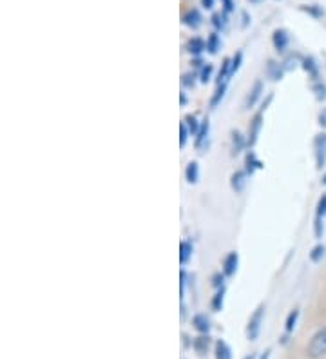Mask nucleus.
Returning <instances> with one entry per match:
<instances>
[{
	"mask_svg": "<svg viewBox=\"0 0 326 359\" xmlns=\"http://www.w3.org/2000/svg\"><path fill=\"white\" fill-rule=\"evenodd\" d=\"M308 354L312 358H325L326 355V327L319 330L308 343Z\"/></svg>",
	"mask_w": 326,
	"mask_h": 359,
	"instance_id": "obj_1",
	"label": "nucleus"
},
{
	"mask_svg": "<svg viewBox=\"0 0 326 359\" xmlns=\"http://www.w3.org/2000/svg\"><path fill=\"white\" fill-rule=\"evenodd\" d=\"M263 312H265V309L259 307L256 312H254V316L250 318V321H248V339H256L257 334H259V329H261V321H263Z\"/></svg>",
	"mask_w": 326,
	"mask_h": 359,
	"instance_id": "obj_2",
	"label": "nucleus"
},
{
	"mask_svg": "<svg viewBox=\"0 0 326 359\" xmlns=\"http://www.w3.org/2000/svg\"><path fill=\"white\" fill-rule=\"evenodd\" d=\"M315 162L318 169H322L326 162V135H319L315 138Z\"/></svg>",
	"mask_w": 326,
	"mask_h": 359,
	"instance_id": "obj_3",
	"label": "nucleus"
},
{
	"mask_svg": "<svg viewBox=\"0 0 326 359\" xmlns=\"http://www.w3.org/2000/svg\"><path fill=\"white\" fill-rule=\"evenodd\" d=\"M261 93H263V82L257 80V82L254 83V88L250 89V95H248L247 100H245V107H252V105L257 102V98L261 97Z\"/></svg>",
	"mask_w": 326,
	"mask_h": 359,
	"instance_id": "obj_4",
	"label": "nucleus"
},
{
	"mask_svg": "<svg viewBox=\"0 0 326 359\" xmlns=\"http://www.w3.org/2000/svg\"><path fill=\"white\" fill-rule=\"evenodd\" d=\"M183 20H185V24H187L189 27H198L201 24V15L198 9H191L185 17H183Z\"/></svg>",
	"mask_w": 326,
	"mask_h": 359,
	"instance_id": "obj_5",
	"label": "nucleus"
},
{
	"mask_svg": "<svg viewBox=\"0 0 326 359\" xmlns=\"http://www.w3.org/2000/svg\"><path fill=\"white\" fill-rule=\"evenodd\" d=\"M223 267H225L226 276H232V274L236 272V269H238V255H236V252H232V255L226 256L225 265H223Z\"/></svg>",
	"mask_w": 326,
	"mask_h": 359,
	"instance_id": "obj_6",
	"label": "nucleus"
},
{
	"mask_svg": "<svg viewBox=\"0 0 326 359\" xmlns=\"http://www.w3.org/2000/svg\"><path fill=\"white\" fill-rule=\"evenodd\" d=\"M194 327L200 330V332H209V329H210L209 318H207L205 314L194 316Z\"/></svg>",
	"mask_w": 326,
	"mask_h": 359,
	"instance_id": "obj_7",
	"label": "nucleus"
},
{
	"mask_svg": "<svg viewBox=\"0 0 326 359\" xmlns=\"http://www.w3.org/2000/svg\"><path fill=\"white\" fill-rule=\"evenodd\" d=\"M287 44H288L287 33H285V31H283V29L276 31V33H274V46H276V49H278V51H283V49L287 48Z\"/></svg>",
	"mask_w": 326,
	"mask_h": 359,
	"instance_id": "obj_8",
	"label": "nucleus"
},
{
	"mask_svg": "<svg viewBox=\"0 0 326 359\" xmlns=\"http://www.w3.org/2000/svg\"><path fill=\"white\" fill-rule=\"evenodd\" d=\"M231 348L226 346V343L217 341L216 343V359H231Z\"/></svg>",
	"mask_w": 326,
	"mask_h": 359,
	"instance_id": "obj_9",
	"label": "nucleus"
},
{
	"mask_svg": "<svg viewBox=\"0 0 326 359\" xmlns=\"http://www.w3.org/2000/svg\"><path fill=\"white\" fill-rule=\"evenodd\" d=\"M185 176L191 184H196L198 182V176H200V169H198V163L191 162L187 165V171H185Z\"/></svg>",
	"mask_w": 326,
	"mask_h": 359,
	"instance_id": "obj_10",
	"label": "nucleus"
},
{
	"mask_svg": "<svg viewBox=\"0 0 326 359\" xmlns=\"http://www.w3.org/2000/svg\"><path fill=\"white\" fill-rule=\"evenodd\" d=\"M245 184H247V180H245L243 172H236V175L232 176V187H234L238 193H241V191H243Z\"/></svg>",
	"mask_w": 326,
	"mask_h": 359,
	"instance_id": "obj_11",
	"label": "nucleus"
},
{
	"mask_svg": "<svg viewBox=\"0 0 326 359\" xmlns=\"http://www.w3.org/2000/svg\"><path fill=\"white\" fill-rule=\"evenodd\" d=\"M179 250H182V255H179V262L187 263L189 258H191V255H192L191 243H187V241H183L182 247H179Z\"/></svg>",
	"mask_w": 326,
	"mask_h": 359,
	"instance_id": "obj_12",
	"label": "nucleus"
},
{
	"mask_svg": "<svg viewBox=\"0 0 326 359\" xmlns=\"http://www.w3.org/2000/svg\"><path fill=\"white\" fill-rule=\"evenodd\" d=\"M203 49H205V42L201 39H192L191 42H189V51L194 53V55L201 53Z\"/></svg>",
	"mask_w": 326,
	"mask_h": 359,
	"instance_id": "obj_13",
	"label": "nucleus"
},
{
	"mask_svg": "<svg viewBox=\"0 0 326 359\" xmlns=\"http://www.w3.org/2000/svg\"><path fill=\"white\" fill-rule=\"evenodd\" d=\"M207 135H209V122H203L201 123L200 133H198V140H196V145H198V147H201V144L205 142Z\"/></svg>",
	"mask_w": 326,
	"mask_h": 359,
	"instance_id": "obj_14",
	"label": "nucleus"
},
{
	"mask_svg": "<svg viewBox=\"0 0 326 359\" xmlns=\"http://www.w3.org/2000/svg\"><path fill=\"white\" fill-rule=\"evenodd\" d=\"M297 318H299V311H292L290 314H288V320H287V332H292V330L296 329Z\"/></svg>",
	"mask_w": 326,
	"mask_h": 359,
	"instance_id": "obj_15",
	"label": "nucleus"
},
{
	"mask_svg": "<svg viewBox=\"0 0 326 359\" xmlns=\"http://www.w3.org/2000/svg\"><path fill=\"white\" fill-rule=\"evenodd\" d=\"M259 128H261V113L257 114L256 118H254V128H252V133H250V144H256V138H257V133H259Z\"/></svg>",
	"mask_w": 326,
	"mask_h": 359,
	"instance_id": "obj_16",
	"label": "nucleus"
},
{
	"mask_svg": "<svg viewBox=\"0 0 326 359\" xmlns=\"http://www.w3.org/2000/svg\"><path fill=\"white\" fill-rule=\"evenodd\" d=\"M322 256H325V247H322V245L313 247L312 252H310V259H312V262H315V263H318L319 259L322 258Z\"/></svg>",
	"mask_w": 326,
	"mask_h": 359,
	"instance_id": "obj_17",
	"label": "nucleus"
},
{
	"mask_svg": "<svg viewBox=\"0 0 326 359\" xmlns=\"http://www.w3.org/2000/svg\"><path fill=\"white\" fill-rule=\"evenodd\" d=\"M326 216V194L319 200V205H318V218H325Z\"/></svg>",
	"mask_w": 326,
	"mask_h": 359,
	"instance_id": "obj_18",
	"label": "nucleus"
},
{
	"mask_svg": "<svg viewBox=\"0 0 326 359\" xmlns=\"http://www.w3.org/2000/svg\"><path fill=\"white\" fill-rule=\"evenodd\" d=\"M223 93H225V83H219V89H217L216 95H214V98H212V105H217V102L222 100Z\"/></svg>",
	"mask_w": 326,
	"mask_h": 359,
	"instance_id": "obj_19",
	"label": "nucleus"
},
{
	"mask_svg": "<svg viewBox=\"0 0 326 359\" xmlns=\"http://www.w3.org/2000/svg\"><path fill=\"white\" fill-rule=\"evenodd\" d=\"M217 46H219V40H217V35H212L209 40V44H207V48H209L210 53H216L217 51Z\"/></svg>",
	"mask_w": 326,
	"mask_h": 359,
	"instance_id": "obj_20",
	"label": "nucleus"
},
{
	"mask_svg": "<svg viewBox=\"0 0 326 359\" xmlns=\"http://www.w3.org/2000/svg\"><path fill=\"white\" fill-rule=\"evenodd\" d=\"M222 305H223V290L222 292H217L216 298H214V302H212L214 311H219V309H222Z\"/></svg>",
	"mask_w": 326,
	"mask_h": 359,
	"instance_id": "obj_21",
	"label": "nucleus"
},
{
	"mask_svg": "<svg viewBox=\"0 0 326 359\" xmlns=\"http://www.w3.org/2000/svg\"><path fill=\"white\" fill-rule=\"evenodd\" d=\"M210 73H212V66H205L203 69H201V80H203V82H209Z\"/></svg>",
	"mask_w": 326,
	"mask_h": 359,
	"instance_id": "obj_22",
	"label": "nucleus"
},
{
	"mask_svg": "<svg viewBox=\"0 0 326 359\" xmlns=\"http://www.w3.org/2000/svg\"><path fill=\"white\" fill-rule=\"evenodd\" d=\"M179 131H182V136H179V145H185V142H187V128H185V123H182L179 126Z\"/></svg>",
	"mask_w": 326,
	"mask_h": 359,
	"instance_id": "obj_23",
	"label": "nucleus"
},
{
	"mask_svg": "<svg viewBox=\"0 0 326 359\" xmlns=\"http://www.w3.org/2000/svg\"><path fill=\"white\" fill-rule=\"evenodd\" d=\"M187 122H189V129H191V133H200V128H198V122H196V118L189 116Z\"/></svg>",
	"mask_w": 326,
	"mask_h": 359,
	"instance_id": "obj_24",
	"label": "nucleus"
},
{
	"mask_svg": "<svg viewBox=\"0 0 326 359\" xmlns=\"http://www.w3.org/2000/svg\"><path fill=\"white\" fill-rule=\"evenodd\" d=\"M315 91H318V98H319V100H322V98L326 97V89L321 88V86H318V88H315Z\"/></svg>",
	"mask_w": 326,
	"mask_h": 359,
	"instance_id": "obj_25",
	"label": "nucleus"
},
{
	"mask_svg": "<svg viewBox=\"0 0 326 359\" xmlns=\"http://www.w3.org/2000/svg\"><path fill=\"white\" fill-rule=\"evenodd\" d=\"M212 20H214V26H216V27L223 26V22H222V20H223V18H222V15H214V18H212Z\"/></svg>",
	"mask_w": 326,
	"mask_h": 359,
	"instance_id": "obj_26",
	"label": "nucleus"
},
{
	"mask_svg": "<svg viewBox=\"0 0 326 359\" xmlns=\"http://www.w3.org/2000/svg\"><path fill=\"white\" fill-rule=\"evenodd\" d=\"M185 86H189V88H191V86H194V76L185 75Z\"/></svg>",
	"mask_w": 326,
	"mask_h": 359,
	"instance_id": "obj_27",
	"label": "nucleus"
},
{
	"mask_svg": "<svg viewBox=\"0 0 326 359\" xmlns=\"http://www.w3.org/2000/svg\"><path fill=\"white\" fill-rule=\"evenodd\" d=\"M201 4H203V8L210 9L214 6V0H201Z\"/></svg>",
	"mask_w": 326,
	"mask_h": 359,
	"instance_id": "obj_28",
	"label": "nucleus"
},
{
	"mask_svg": "<svg viewBox=\"0 0 326 359\" xmlns=\"http://www.w3.org/2000/svg\"><path fill=\"white\" fill-rule=\"evenodd\" d=\"M225 8H226V11H231V9H232V2H231V0H225Z\"/></svg>",
	"mask_w": 326,
	"mask_h": 359,
	"instance_id": "obj_29",
	"label": "nucleus"
},
{
	"mask_svg": "<svg viewBox=\"0 0 326 359\" xmlns=\"http://www.w3.org/2000/svg\"><path fill=\"white\" fill-rule=\"evenodd\" d=\"M269 354H270V351H266L265 355H263V358H261V359H269Z\"/></svg>",
	"mask_w": 326,
	"mask_h": 359,
	"instance_id": "obj_30",
	"label": "nucleus"
},
{
	"mask_svg": "<svg viewBox=\"0 0 326 359\" xmlns=\"http://www.w3.org/2000/svg\"><path fill=\"white\" fill-rule=\"evenodd\" d=\"M245 359H254V355H248V358H245Z\"/></svg>",
	"mask_w": 326,
	"mask_h": 359,
	"instance_id": "obj_31",
	"label": "nucleus"
},
{
	"mask_svg": "<svg viewBox=\"0 0 326 359\" xmlns=\"http://www.w3.org/2000/svg\"><path fill=\"white\" fill-rule=\"evenodd\" d=\"M252 2H259V0H252Z\"/></svg>",
	"mask_w": 326,
	"mask_h": 359,
	"instance_id": "obj_32",
	"label": "nucleus"
}]
</instances>
